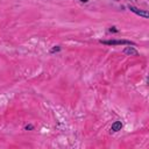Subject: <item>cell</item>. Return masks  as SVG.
I'll list each match as a JSON object with an SVG mask.
<instances>
[{"mask_svg": "<svg viewBox=\"0 0 149 149\" xmlns=\"http://www.w3.org/2000/svg\"><path fill=\"white\" fill-rule=\"evenodd\" d=\"M128 8H129V10H132L133 13H135L136 15H140V16H142V17H144V19H148V17H149L148 12L144 10V9H140V8L134 7V6H132V5H129Z\"/></svg>", "mask_w": 149, "mask_h": 149, "instance_id": "cell-2", "label": "cell"}, {"mask_svg": "<svg viewBox=\"0 0 149 149\" xmlns=\"http://www.w3.org/2000/svg\"><path fill=\"white\" fill-rule=\"evenodd\" d=\"M114 1H120V0H114Z\"/></svg>", "mask_w": 149, "mask_h": 149, "instance_id": "cell-9", "label": "cell"}, {"mask_svg": "<svg viewBox=\"0 0 149 149\" xmlns=\"http://www.w3.org/2000/svg\"><path fill=\"white\" fill-rule=\"evenodd\" d=\"M123 54L125 55H128V56H137L139 55V52L133 47H126L123 49Z\"/></svg>", "mask_w": 149, "mask_h": 149, "instance_id": "cell-3", "label": "cell"}, {"mask_svg": "<svg viewBox=\"0 0 149 149\" xmlns=\"http://www.w3.org/2000/svg\"><path fill=\"white\" fill-rule=\"evenodd\" d=\"M115 27H111V29H109V31H118L116 29H114Z\"/></svg>", "mask_w": 149, "mask_h": 149, "instance_id": "cell-7", "label": "cell"}, {"mask_svg": "<svg viewBox=\"0 0 149 149\" xmlns=\"http://www.w3.org/2000/svg\"><path fill=\"white\" fill-rule=\"evenodd\" d=\"M80 1H81V2H87L88 0H80Z\"/></svg>", "mask_w": 149, "mask_h": 149, "instance_id": "cell-8", "label": "cell"}, {"mask_svg": "<svg viewBox=\"0 0 149 149\" xmlns=\"http://www.w3.org/2000/svg\"><path fill=\"white\" fill-rule=\"evenodd\" d=\"M31 129H34V127H33L31 125H28V126H26V130H31Z\"/></svg>", "mask_w": 149, "mask_h": 149, "instance_id": "cell-6", "label": "cell"}, {"mask_svg": "<svg viewBox=\"0 0 149 149\" xmlns=\"http://www.w3.org/2000/svg\"><path fill=\"white\" fill-rule=\"evenodd\" d=\"M59 50H61V47H59V45H56V47H54V48L51 49L50 52H56V51H59Z\"/></svg>", "mask_w": 149, "mask_h": 149, "instance_id": "cell-5", "label": "cell"}, {"mask_svg": "<svg viewBox=\"0 0 149 149\" xmlns=\"http://www.w3.org/2000/svg\"><path fill=\"white\" fill-rule=\"evenodd\" d=\"M121 128H122V122H121V121H115V122L112 125L111 130H112V132H119V130H121Z\"/></svg>", "mask_w": 149, "mask_h": 149, "instance_id": "cell-4", "label": "cell"}, {"mask_svg": "<svg viewBox=\"0 0 149 149\" xmlns=\"http://www.w3.org/2000/svg\"><path fill=\"white\" fill-rule=\"evenodd\" d=\"M100 43L106 44V45H121V44H126V45H135L134 42H130L128 40H111V41H100Z\"/></svg>", "mask_w": 149, "mask_h": 149, "instance_id": "cell-1", "label": "cell"}]
</instances>
